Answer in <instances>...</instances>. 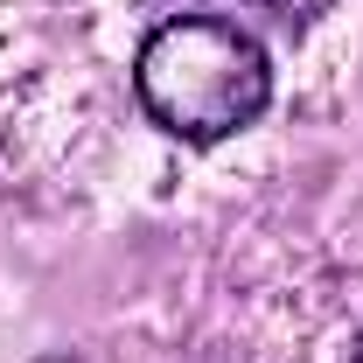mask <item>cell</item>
<instances>
[{
  "instance_id": "cell-3",
  "label": "cell",
  "mask_w": 363,
  "mask_h": 363,
  "mask_svg": "<svg viewBox=\"0 0 363 363\" xmlns=\"http://www.w3.org/2000/svg\"><path fill=\"white\" fill-rule=\"evenodd\" d=\"M350 363H363V328H357V342H350Z\"/></svg>"
},
{
  "instance_id": "cell-1",
  "label": "cell",
  "mask_w": 363,
  "mask_h": 363,
  "mask_svg": "<svg viewBox=\"0 0 363 363\" xmlns=\"http://www.w3.org/2000/svg\"><path fill=\"white\" fill-rule=\"evenodd\" d=\"M133 84L161 133L189 140V147H210V140H230L238 126H252L266 112L272 63L245 28L189 14V21H168V28L147 35V49L133 63Z\"/></svg>"
},
{
  "instance_id": "cell-2",
  "label": "cell",
  "mask_w": 363,
  "mask_h": 363,
  "mask_svg": "<svg viewBox=\"0 0 363 363\" xmlns=\"http://www.w3.org/2000/svg\"><path fill=\"white\" fill-rule=\"evenodd\" d=\"M266 7H279V14H321L328 0H266Z\"/></svg>"
}]
</instances>
